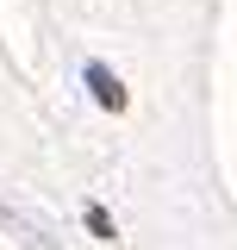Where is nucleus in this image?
<instances>
[{"instance_id":"nucleus-1","label":"nucleus","mask_w":237,"mask_h":250,"mask_svg":"<svg viewBox=\"0 0 237 250\" xmlns=\"http://www.w3.org/2000/svg\"><path fill=\"white\" fill-rule=\"evenodd\" d=\"M88 82H94V94H100L106 106H125V94H118V82H113V69H100V62H88Z\"/></svg>"}]
</instances>
